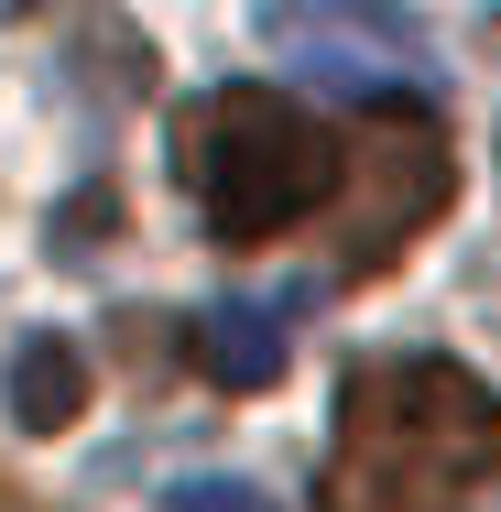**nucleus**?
<instances>
[{
	"label": "nucleus",
	"instance_id": "nucleus-1",
	"mask_svg": "<svg viewBox=\"0 0 501 512\" xmlns=\"http://www.w3.org/2000/svg\"><path fill=\"white\" fill-rule=\"evenodd\" d=\"M501 469V393L469 360L403 349L338 382V447L316 469V512H469Z\"/></svg>",
	"mask_w": 501,
	"mask_h": 512
},
{
	"label": "nucleus",
	"instance_id": "nucleus-2",
	"mask_svg": "<svg viewBox=\"0 0 501 512\" xmlns=\"http://www.w3.org/2000/svg\"><path fill=\"white\" fill-rule=\"evenodd\" d=\"M186 186L229 251H273L338 197V131L295 88H218L186 120Z\"/></svg>",
	"mask_w": 501,
	"mask_h": 512
},
{
	"label": "nucleus",
	"instance_id": "nucleus-3",
	"mask_svg": "<svg viewBox=\"0 0 501 512\" xmlns=\"http://www.w3.org/2000/svg\"><path fill=\"white\" fill-rule=\"evenodd\" d=\"M338 229H327V284H371L382 262H393L414 229H436L447 218V186H458V153H447V131L425 120V109H360V131L338 142Z\"/></svg>",
	"mask_w": 501,
	"mask_h": 512
},
{
	"label": "nucleus",
	"instance_id": "nucleus-4",
	"mask_svg": "<svg viewBox=\"0 0 501 512\" xmlns=\"http://www.w3.org/2000/svg\"><path fill=\"white\" fill-rule=\"evenodd\" d=\"M262 33H273V55H295L316 88H425L436 77V44H425V22H403V11H349V0H316V11H262Z\"/></svg>",
	"mask_w": 501,
	"mask_h": 512
},
{
	"label": "nucleus",
	"instance_id": "nucleus-5",
	"mask_svg": "<svg viewBox=\"0 0 501 512\" xmlns=\"http://www.w3.org/2000/svg\"><path fill=\"white\" fill-rule=\"evenodd\" d=\"M197 371L218 393H273L284 382V306H251V295L207 306L197 316Z\"/></svg>",
	"mask_w": 501,
	"mask_h": 512
},
{
	"label": "nucleus",
	"instance_id": "nucleus-6",
	"mask_svg": "<svg viewBox=\"0 0 501 512\" xmlns=\"http://www.w3.org/2000/svg\"><path fill=\"white\" fill-rule=\"evenodd\" d=\"M77 414H88V349H66V338L11 349V425L22 436H66Z\"/></svg>",
	"mask_w": 501,
	"mask_h": 512
},
{
	"label": "nucleus",
	"instance_id": "nucleus-7",
	"mask_svg": "<svg viewBox=\"0 0 501 512\" xmlns=\"http://www.w3.org/2000/svg\"><path fill=\"white\" fill-rule=\"evenodd\" d=\"M164 512H273L251 480H229V469H197V480H175L164 491Z\"/></svg>",
	"mask_w": 501,
	"mask_h": 512
}]
</instances>
